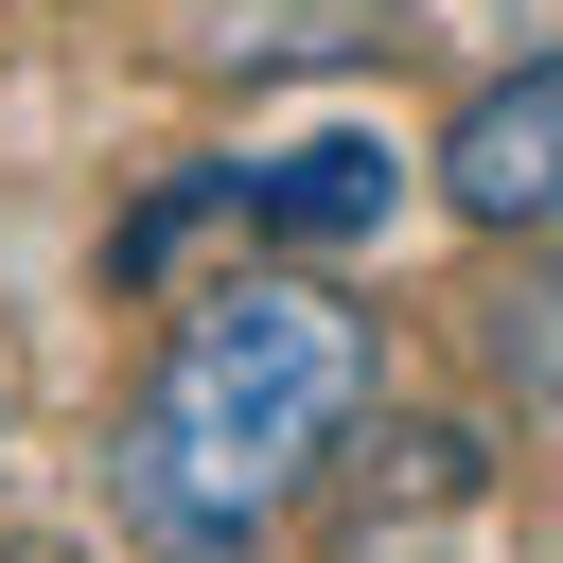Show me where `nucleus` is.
Returning a JSON list of instances; mask_svg holds the SVG:
<instances>
[{
  "mask_svg": "<svg viewBox=\"0 0 563 563\" xmlns=\"http://www.w3.org/2000/svg\"><path fill=\"white\" fill-rule=\"evenodd\" d=\"M369 422V317L299 264H229L158 317V369L106 440V493L158 563H246Z\"/></svg>",
  "mask_w": 563,
  "mask_h": 563,
  "instance_id": "nucleus-1",
  "label": "nucleus"
},
{
  "mask_svg": "<svg viewBox=\"0 0 563 563\" xmlns=\"http://www.w3.org/2000/svg\"><path fill=\"white\" fill-rule=\"evenodd\" d=\"M387 194H405V158H387V141H282V158H194L176 194H141V211H123V246H106V264H123V282H158V264H176L194 229H246V246H264V229H299V246H317V229H387Z\"/></svg>",
  "mask_w": 563,
  "mask_h": 563,
  "instance_id": "nucleus-2",
  "label": "nucleus"
},
{
  "mask_svg": "<svg viewBox=\"0 0 563 563\" xmlns=\"http://www.w3.org/2000/svg\"><path fill=\"white\" fill-rule=\"evenodd\" d=\"M440 211H475L493 246H563V53L440 123Z\"/></svg>",
  "mask_w": 563,
  "mask_h": 563,
  "instance_id": "nucleus-3",
  "label": "nucleus"
},
{
  "mask_svg": "<svg viewBox=\"0 0 563 563\" xmlns=\"http://www.w3.org/2000/svg\"><path fill=\"white\" fill-rule=\"evenodd\" d=\"M475 352H493V387H510V405L563 440V246H528V282H493Z\"/></svg>",
  "mask_w": 563,
  "mask_h": 563,
  "instance_id": "nucleus-4",
  "label": "nucleus"
},
{
  "mask_svg": "<svg viewBox=\"0 0 563 563\" xmlns=\"http://www.w3.org/2000/svg\"><path fill=\"white\" fill-rule=\"evenodd\" d=\"M0 563H53V545H0Z\"/></svg>",
  "mask_w": 563,
  "mask_h": 563,
  "instance_id": "nucleus-5",
  "label": "nucleus"
}]
</instances>
